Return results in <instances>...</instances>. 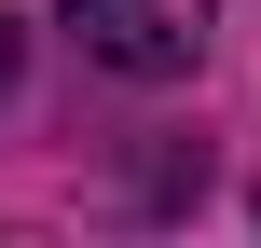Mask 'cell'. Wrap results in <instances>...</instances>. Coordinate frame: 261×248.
<instances>
[{
    "instance_id": "obj_1",
    "label": "cell",
    "mask_w": 261,
    "mask_h": 248,
    "mask_svg": "<svg viewBox=\"0 0 261 248\" xmlns=\"http://www.w3.org/2000/svg\"><path fill=\"white\" fill-rule=\"evenodd\" d=\"M69 14V41L96 55V69H124V83H193L206 69V28H220V0H55Z\"/></svg>"
}]
</instances>
